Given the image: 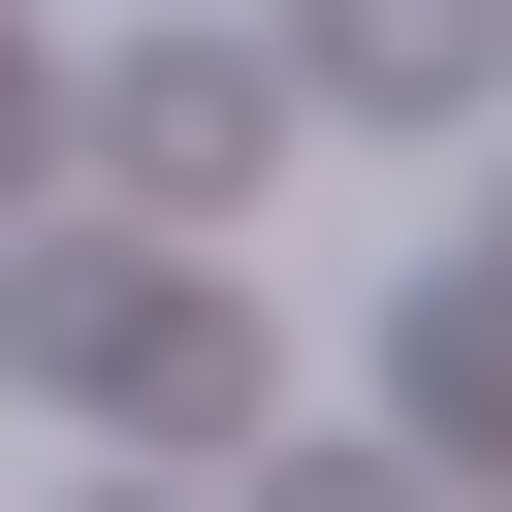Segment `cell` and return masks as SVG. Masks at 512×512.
Masks as SVG:
<instances>
[{"mask_svg": "<svg viewBox=\"0 0 512 512\" xmlns=\"http://www.w3.org/2000/svg\"><path fill=\"white\" fill-rule=\"evenodd\" d=\"M96 512H160V480H96Z\"/></svg>", "mask_w": 512, "mask_h": 512, "instance_id": "6", "label": "cell"}, {"mask_svg": "<svg viewBox=\"0 0 512 512\" xmlns=\"http://www.w3.org/2000/svg\"><path fill=\"white\" fill-rule=\"evenodd\" d=\"M64 128H96V192H128V224H224V192L288 160V64H224V32H128Z\"/></svg>", "mask_w": 512, "mask_h": 512, "instance_id": "2", "label": "cell"}, {"mask_svg": "<svg viewBox=\"0 0 512 512\" xmlns=\"http://www.w3.org/2000/svg\"><path fill=\"white\" fill-rule=\"evenodd\" d=\"M256 512H448V480H384V448H288V480H256Z\"/></svg>", "mask_w": 512, "mask_h": 512, "instance_id": "4", "label": "cell"}, {"mask_svg": "<svg viewBox=\"0 0 512 512\" xmlns=\"http://www.w3.org/2000/svg\"><path fill=\"white\" fill-rule=\"evenodd\" d=\"M288 96L320 128H480V0H288Z\"/></svg>", "mask_w": 512, "mask_h": 512, "instance_id": "3", "label": "cell"}, {"mask_svg": "<svg viewBox=\"0 0 512 512\" xmlns=\"http://www.w3.org/2000/svg\"><path fill=\"white\" fill-rule=\"evenodd\" d=\"M32 128H64V64H32V0H0V192H32Z\"/></svg>", "mask_w": 512, "mask_h": 512, "instance_id": "5", "label": "cell"}, {"mask_svg": "<svg viewBox=\"0 0 512 512\" xmlns=\"http://www.w3.org/2000/svg\"><path fill=\"white\" fill-rule=\"evenodd\" d=\"M0 352L96 416V448H256L288 416V352H256V288H224V224H32V288H0Z\"/></svg>", "mask_w": 512, "mask_h": 512, "instance_id": "1", "label": "cell"}]
</instances>
